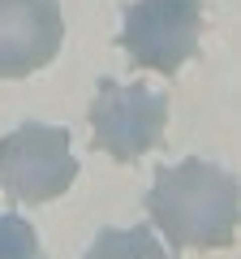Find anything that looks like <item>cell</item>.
<instances>
[{
  "label": "cell",
  "instance_id": "6da1fadb",
  "mask_svg": "<svg viewBox=\"0 0 241 259\" xmlns=\"http://www.w3.org/2000/svg\"><path fill=\"white\" fill-rule=\"evenodd\" d=\"M147 212L172 250H215L237 238L241 190L237 177L207 160L155 168L147 190Z\"/></svg>",
  "mask_w": 241,
  "mask_h": 259
},
{
  "label": "cell",
  "instance_id": "7a4b0ae2",
  "mask_svg": "<svg viewBox=\"0 0 241 259\" xmlns=\"http://www.w3.org/2000/svg\"><path fill=\"white\" fill-rule=\"evenodd\" d=\"M78 160L69 156V130L61 125H26L0 139V190L13 203H52L74 186Z\"/></svg>",
  "mask_w": 241,
  "mask_h": 259
},
{
  "label": "cell",
  "instance_id": "3957f363",
  "mask_svg": "<svg viewBox=\"0 0 241 259\" xmlns=\"http://www.w3.org/2000/svg\"><path fill=\"white\" fill-rule=\"evenodd\" d=\"M168 130V95L142 82L103 78L91 100V134L103 156L134 164L138 156L155 151Z\"/></svg>",
  "mask_w": 241,
  "mask_h": 259
},
{
  "label": "cell",
  "instance_id": "277c9868",
  "mask_svg": "<svg viewBox=\"0 0 241 259\" xmlns=\"http://www.w3.org/2000/svg\"><path fill=\"white\" fill-rule=\"evenodd\" d=\"M203 35V0H134L125 9L120 48L138 69L172 78L198 52Z\"/></svg>",
  "mask_w": 241,
  "mask_h": 259
},
{
  "label": "cell",
  "instance_id": "5b68a950",
  "mask_svg": "<svg viewBox=\"0 0 241 259\" xmlns=\"http://www.w3.org/2000/svg\"><path fill=\"white\" fill-rule=\"evenodd\" d=\"M65 44V13L56 0H0V78H26Z\"/></svg>",
  "mask_w": 241,
  "mask_h": 259
},
{
  "label": "cell",
  "instance_id": "8992f818",
  "mask_svg": "<svg viewBox=\"0 0 241 259\" xmlns=\"http://www.w3.org/2000/svg\"><path fill=\"white\" fill-rule=\"evenodd\" d=\"M0 255H39V233L22 216H0Z\"/></svg>",
  "mask_w": 241,
  "mask_h": 259
},
{
  "label": "cell",
  "instance_id": "52a82bcc",
  "mask_svg": "<svg viewBox=\"0 0 241 259\" xmlns=\"http://www.w3.org/2000/svg\"><path fill=\"white\" fill-rule=\"evenodd\" d=\"M108 250H147V255H159V242L147 238V233H108L91 246V255H108Z\"/></svg>",
  "mask_w": 241,
  "mask_h": 259
}]
</instances>
